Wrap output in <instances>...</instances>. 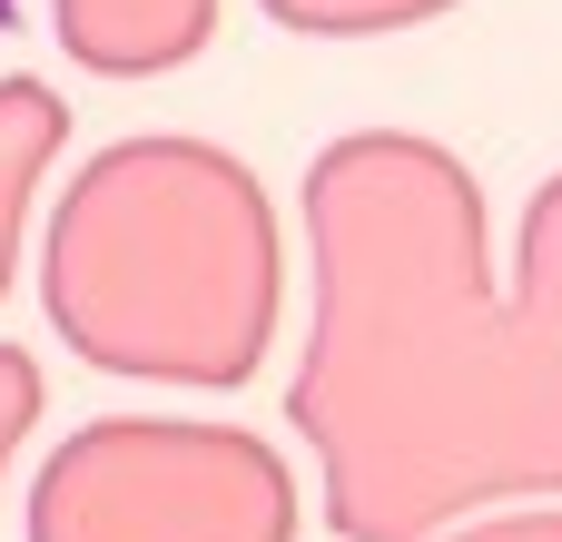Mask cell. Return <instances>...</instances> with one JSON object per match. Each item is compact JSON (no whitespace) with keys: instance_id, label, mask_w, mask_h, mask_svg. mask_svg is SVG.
I'll return each instance as SVG.
<instances>
[{"instance_id":"1","label":"cell","mask_w":562,"mask_h":542,"mask_svg":"<svg viewBox=\"0 0 562 542\" xmlns=\"http://www.w3.org/2000/svg\"><path fill=\"white\" fill-rule=\"evenodd\" d=\"M316 326L286 425L346 542H435L562 494V336L484 267V188L445 138L356 128L306 168Z\"/></svg>"},{"instance_id":"2","label":"cell","mask_w":562,"mask_h":542,"mask_svg":"<svg viewBox=\"0 0 562 542\" xmlns=\"http://www.w3.org/2000/svg\"><path fill=\"white\" fill-rule=\"evenodd\" d=\"M277 207L207 138L99 148L40 237V306L99 375L247 385L277 336Z\"/></svg>"},{"instance_id":"3","label":"cell","mask_w":562,"mask_h":542,"mask_svg":"<svg viewBox=\"0 0 562 542\" xmlns=\"http://www.w3.org/2000/svg\"><path fill=\"white\" fill-rule=\"evenodd\" d=\"M30 542H296V474L237 425L109 415L40 464Z\"/></svg>"},{"instance_id":"4","label":"cell","mask_w":562,"mask_h":542,"mask_svg":"<svg viewBox=\"0 0 562 542\" xmlns=\"http://www.w3.org/2000/svg\"><path fill=\"white\" fill-rule=\"evenodd\" d=\"M49 20L59 49L99 79H158L217 39V0H49Z\"/></svg>"},{"instance_id":"5","label":"cell","mask_w":562,"mask_h":542,"mask_svg":"<svg viewBox=\"0 0 562 542\" xmlns=\"http://www.w3.org/2000/svg\"><path fill=\"white\" fill-rule=\"evenodd\" d=\"M59 138H69V109H59L49 79H0V296H10V267H20V217L40 197Z\"/></svg>"},{"instance_id":"6","label":"cell","mask_w":562,"mask_h":542,"mask_svg":"<svg viewBox=\"0 0 562 542\" xmlns=\"http://www.w3.org/2000/svg\"><path fill=\"white\" fill-rule=\"evenodd\" d=\"M514 306L562 336V168L533 188V207L514 227Z\"/></svg>"},{"instance_id":"7","label":"cell","mask_w":562,"mask_h":542,"mask_svg":"<svg viewBox=\"0 0 562 542\" xmlns=\"http://www.w3.org/2000/svg\"><path fill=\"white\" fill-rule=\"evenodd\" d=\"M277 30H306V39H385V30H415V20H445L464 0H257Z\"/></svg>"},{"instance_id":"8","label":"cell","mask_w":562,"mask_h":542,"mask_svg":"<svg viewBox=\"0 0 562 542\" xmlns=\"http://www.w3.org/2000/svg\"><path fill=\"white\" fill-rule=\"evenodd\" d=\"M30 425H40V365L20 346H0V474H10V454H20Z\"/></svg>"},{"instance_id":"9","label":"cell","mask_w":562,"mask_h":542,"mask_svg":"<svg viewBox=\"0 0 562 542\" xmlns=\"http://www.w3.org/2000/svg\"><path fill=\"white\" fill-rule=\"evenodd\" d=\"M435 542H562V504H524V513H484V523H454Z\"/></svg>"},{"instance_id":"10","label":"cell","mask_w":562,"mask_h":542,"mask_svg":"<svg viewBox=\"0 0 562 542\" xmlns=\"http://www.w3.org/2000/svg\"><path fill=\"white\" fill-rule=\"evenodd\" d=\"M10 10H20V0H0V30H10Z\"/></svg>"}]
</instances>
